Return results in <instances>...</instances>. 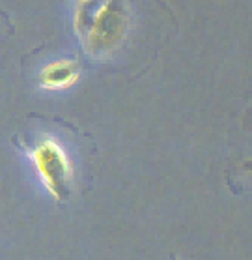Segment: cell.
Instances as JSON below:
<instances>
[{
	"label": "cell",
	"mask_w": 252,
	"mask_h": 260,
	"mask_svg": "<svg viewBox=\"0 0 252 260\" xmlns=\"http://www.w3.org/2000/svg\"><path fill=\"white\" fill-rule=\"evenodd\" d=\"M75 28L90 54L103 56L123 42L129 28V8L123 2H81Z\"/></svg>",
	"instance_id": "6da1fadb"
},
{
	"label": "cell",
	"mask_w": 252,
	"mask_h": 260,
	"mask_svg": "<svg viewBox=\"0 0 252 260\" xmlns=\"http://www.w3.org/2000/svg\"><path fill=\"white\" fill-rule=\"evenodd\" d=\"M32 159L49 193L56 201H67L71 195V167L64 150L51 139H43L34 148Z\"/></svg>",
	"instance_id": "7a4b0ae2"
},
{
	"label": "cell",
	"mask_w": 252,
	"mask_h": 260,
	"mask_svg": "<svg viewBox=\"0 0 252 260\" xmlns=\"http://www.w3.org/2000/svg\"><path fill=\"white\" fill-rule=\"evenodd\" d=\"M79 79V64L75 60H60L43 68L40 81L45 88H67Z\"/></svg>",
	"instance_id": "3957f363"
},
{
	"label": "cell",
	"mask_w": 252,
	"mask_h": 260,
	"mask_svg": "<svg viewBox=\"0 0 252 260\" xmlns=\"http://www.w3.org/2000/svg\"><path fill=\"white\" fill-rule=\"evenodd\" d=\"M172 260H177V258H174V256H172Z\"/></svg>",
	"instance_id": "277c9868"
}]
</instances>
